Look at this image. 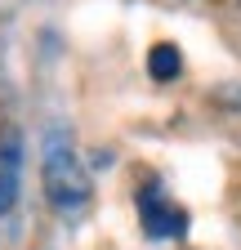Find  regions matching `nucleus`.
Instances as JSON below:
<instances>
[{
  "label": "nucleus",
  "instance_id": "nucleus-3",
  "mask_svg": "<svg viewBox=\"0 0 241 250\" xmlns=\"http://www.w3.org/2000/svg\"><path fill=\"white\" fill-rule=\"evenodd\" d=\"M18 183H22V134L14 125H5L0 130V214L14 210Z\"/></svg>",
  "mask_w": 241,
  "mask_h": 250
},
{
  "label": "nucleus",
  "instance_id": "nucleus-1",
  "mask_svg": "<svg viewBox=\"0 0 241 250\" xmlns=\"http://www.w3.org/2000/svg\"><path fill=\"white\" fill-rule=\"evenodd\" d=\"M40 183L54 210L76 214L89 201V174L80 166V156L72 152V134L67 130H49L45 147H40Z\"/></svg>",
  "mask_w": 241,
  "mask_h": 250
},
{
  "label": "nucleus",
  "instance_id": "nucleus-2",
  "mask_svg": "<svg viewBox=\"0 0 241 250\" xmlns=\"http://www.w3.org/2000/svg\"><path fill=\"white\" fill-rule=\"evenodd\" d=\"M139 219H143L147 237H183V228H188V214H183V210H174V206L161 197V188H157V183L139 192Z\"/></svg>",
  "mask_w": 241,
  "mask_h": 250
},
{
  "label": "nucleus",
  "instance_id": "nucleus-4",
  "mask_svg": "<svg viewBox=\"0 0 241 250\" xmlns=\"http://www.w3.org/2000/svg\"><path fill=\"white\" fill-rule=\"evenodd\" d=\"M179 72H183V54H179L170 41L147 49V76H152V81H174Z\"/></svg>",
  "mask_w": 241,
  "mask_h": 250
}]
</instances>
